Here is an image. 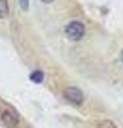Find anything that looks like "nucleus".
Masks as SVG:
<instances>
[{
	"label": "nucleus",
	"instance_id": "nucleus-4",
	"mask_svg": "<svg viewBox=\"0 0 123 128\" xmlns=\"http://www.w3.org/2000/svg\"><path fill=\"white\" fill-rule=\"evenodd\" d=\"M30 80L34 83H41L44 80V74L42 70H34L30 75Z\"/></svg>",
	"mask_w": 123,
	"mask_h": 128
},
{
	"label": "nucleus",
	"instance_id": "nucleus-3",
	"mask_svg": "<svg viewBox=\"0 0 123 128\" xmlns=\"http://www.w3.org/2000/svg\"><path fill=\"white\" fill-rule=\"evenodd\" d=\"M1 122L6 128H16L19 123V118L13 110H6L1 114Z\"/></svg>",
	"mask_w": 123,
	"mask_h": 128
},
{
	"label": "nucleus",
	"instance_id": "nucleus-5",
	"mask_svg": "<svg viewBox=\"0 0 123 128\" xmlns=\"http://www.w3.org/2000/svg\"><path fill=\"white\" fill-rule=\"evenodd\" d=\"M9 14V4L7 0H0V19L5 18Z\"/></svg>",
	"mask_w": 123,
	"mask_h": 128
},
{
	"label": "nucleus",
	"instance_id": "nucleus-7",
	"mask_svg": "<svg viewBox=\"0 0 123 128\" xmlns=\"http://www.w3.org/2000/svg\"><path fill=\"white\" fill-rule=\"evenodd\" d=\"M18 3H19V6L22 8L23 10H28L29 8V0H17Z\"/></svg>",
	"mask_w": 123,
	"mask_h": 128
},
{
	"label": "nucleus",
	"instance_id": "nucleus-8",
	"mask_svg": "<svg viewBox=\"0 0 123 128\" xmlns=\"http://www.w3.org/2000/svg\"><path fill=\"white\" fill-rule=\"evenodd\" d=\"M43 2H45V3H49V2H51L53 0H42Z\"/></svg>",
	"mask_w": 123,
	"mask_h": 128
},
{
	"label": "nucleus",
	"instance_id": "nucleus-2",
	"mask_svg": "<svg viewBox=\"0 0 123 128\" xmlns=\"http://www.w3.org/2000/svg\"><path fill=\"white\" fill-rule=\"evenodd\" d=\"M63 95H64L65 99H67L70 102L74 104V105H81L84 102V94L76 86H69L66 88L63 92Z\"/></svg>",
	"mask_w": 123,
	"mask_h": 128
},
{
	"label": "nucleus",
	"instance_id": "nucleus-1",
	"mask_svg": "<svg viewBox=\"0 0 123 128\" xmlns=\"http://www.w3.org/2000/svg\"><path fill=\"white\" fill-rule=\"evenodd\" d=\"M65 34L72 41H78L85 34V26L79 22H72L65 27Z\"/></svg>",
	"mask_w": 123,
	"mask_h": 128
},
{
	"label": "nucleus",
	"instance_id": "nucleus-6",
	"mask_svg": "<svg viewBox=\"0 0 123 128\" xmlns=\"http://www.w3.org/2000/svg\"><path fill=\"white\" fill-rule=\"evenodd\" d=\"M97 128H118L117 125L114 124L112 121H109V120H104L98 123Z\"/></svg>",
	"mask_w": 123,
	"mask_h": 128
},
{
	"label": "nucleus",
	"instance_id": "nucleus-9",
	"mask_svg": "<svg viewBox=\"0 0 123 128\" xmlns=\"http://www.w3.org/2000/svg\"><path fill=\"white\" fill-rule=\"evenodd\" d=\"M121 60L123 61V50H122V52H121Z\"/></svg>",
	"mask_w": 123,
	"mask_h": 128
}]
</instances>
